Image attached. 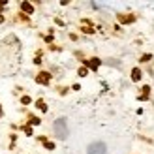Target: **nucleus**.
<instances>
[{
  "mask_svg": "<svg viewBox=\"0 0 154 154\" xmlns=\"http://www.w3.org/2000/svg\"><path fill=\"white\" fill-rule=\"evenodd\" d=\"M55 133L58 139H66L68 135V128H66V119H58L55 122Z\"/></svg>",
  "mask_w": 154,
  "mask_h": 154,
  "instance_id": "obj_1",
  "label": "nucleus"
},
{
  "mask_svg": "<svg viewBox=\"0 0 154 154\" xmlns=\"http://www.w3.org/2000/svg\"><path fill=\"white\" fill-rule=\"evenodd\" d=\"M89 154H105V143L96 141L89 147Z\"/></svg>",
  "mask_w": 154,
  "mask_h": 154,
  "instance_id": "obj_2",
  "label": "nucleus"
},
{
  "mask_svg": "<svg viewBox=\"0 0 154 154\" xmlns=\"http://www.w3.org/2000/svg\"><path fill=\"white\" fill-rule=\"evenodd\" d=\"M49 81H51L49 71H40V73L36 75V83H40V85H49Z\"/></svg>",
  "mask_w": 154,
  "mask_h": 154,
  "instance_id": "obj_3",
  "label": "nucleus"
},
{
  "mask_svg": "<svg viewBox=\"0 0 154 154\" xmlns=\"http://www.w3.org/2000/svg\"><path fill=\"white\" fill-rule=\"evenodd\" d=\"M85 64L89 66L90 70H98V68H100V58H90V60H86Z\"/></svg>",
  "mask_w": 154,
  "mask_h": 154,
  "instance_id": "obj_4",
  "label": "nucleus"
},
{
  "mask_svg": "<svg viewBox=\"0 0 154 154\" xmlns=\"http://www.w3.org/2000/svg\"><path fill=\"white\" fill-rule=\"evenodd\" d=\"M133 19H135V17H133V15H124V13H119V21L120 23H133Z\"/></svg>",
  "mask_w": 154,
  "mask_h": 154,
  "instance_id": "obj_5",
  "label": "nucleus"
},
{
  "mask_svg": "<svg viewBox=\"0 0 154 154\" xmlns=\"http://www.w3.org/2000/svg\"><path fill=\"white\" fill-rule=\"evenodd\" d=\"M21 9L24 13H34V6L30 2H21Z\"/></svg>",
  "mask_w": 154,
  "mask_h": 154,
  "instance_id": "obj_6",
  "label": "nucleus"
},
{
  "mask_svg": "<svg viewBox=\"0 0 154 154\" xmlns=\"http://www.w3.org/2000/svg\"><path fill=\"white\" fill-rule=\"evenodd\" d=\"M141 79V70L139 68H133L132 70V81H139Z\"/></svg>",
  "mask_w": 154,
  "mask_h": 154,
  "instance_id": "obj_7",
  "label": "nucleus"
},
{
  "mask_svg": "<svg viewBox=\"0 0 154 154\" xmlns=\"http://www.w3.org/2000/svg\"><path fill=\"white\" fill-rule=\"evenodd\" d=\"M40 141L43 143V147L47 148V150H53V148H55V143H53V141H47V139H45V137H42V139H40Z\"/></svg>",
  "mask_w": 154,
  "mask_h": 154,
  "instance_id": "obj_8",
  "label": "nucleus"
},
{
  "mask_svg": "<svg viewBox=\"0 0 154 154\" xmlns=\"http://www.w3.org/2000/svg\"><path fill=\"white\" fill-rule=\"evenodd\" d=\"M148 94H150V86H145V89H143V92H141V96H139V100H147Z\"/></svg>",
  "mask_w": 154,
  "mask_h": 154,
  "instance_id": "obj_9",
  "label": "nucleus"
},
{
  "mask_svg": "<svg viewBox=\"0 0 154 154\" xmlns=\"http://www.w3.org/2000/svg\"><path fill=\"white\" fill-rule=\"evenodd\" d=\"M36 107H38L40 111H43V113L47 111V105H45V101H43V100H38V101H36Z\"/></svg>",
  "mask_w": 154,
  "mask_h": 154,
  "instance_id": "obj_10",
  "label": "nucleus"
},
{
  "mask_svg": "<svg viewBox=\"0 0 154 154\" xmlns=\"http://www.w3.org/2000/svg\"><path fill=\"white\" fill-rule=\"evenodd\" d=\"M28 126H38L40 124V119H36V117H28Z\"/></svg>",
  "mask_w": 154,
  "mask_h": 154,
  "instance_id": "obj_11",
  "label": "nucleus"
},
{
  "mask_svg": "<svg viewBox=\"0 0 154 154\" xmlns=\"http://www.w3.org/2000/svg\"><path fill=\"white\" fill-rule=\"evenodd\" d=\"M81 77H85V75H89V70H86V66H83V68H79V71H77Z\"/></svg>",
  "mask_w": 154,
  "mask_h": 154,
  "instance_id": "obj_12",
  "label": "nucleus"
},
{
  "mask_svg": "<svg viewBox=\"0 0 154 154\" xmlns=\"http://www.w3.org/2000/svg\"><path fill=\"white\" fill-rule=\"evenodd\" d=\"M21 104L28 105V104H30V96H23V98H21Z\"/></svg>",
  "mask_w": 154,
  "mask_h": 154,
  "instance_id": "obj_13",
  "label": "nucleus"
},
{
  "mask_svg": "<svg viewBox=\"0 0 154 154\" xmlns=\"http://www.w3.org/2000/svg\"><path fill=\"white\" fill-rule=\"evenodd\" d=\"M150 58H152V55H143L141 56V62H148Z\"/></svg>",
  "mask_w": 154,
  "mask_h": 154,
  "instance_id": "obj_14",
  "label": "nucleus"
},
{
  "mask_svg": "<svg viewBox=\"0 0 154 154\" xmlns=\"http://www.w3.org/2000/svg\"><path fill=\"white\" fill-rule=\"evenodd\" d=\"M23 130H24V133H27V135H32V128H30V126H24Z\"/></svg>",
  "mask_w": 154,
  "mask_h": 154,
  "instance_id": "obj_15",
  "label": "nucleus"
},
{
  "mask_svg": "<svg viewBox=\"0 0 154 154\" xmlns=\"http://www.w3.org/2000/svg\"><path fill=\"white\" fill-rule=\"evenodd\" d=\"M4 6H6V2H0V12L4 9Z\"/></svg>",
  "mask_w": 154,
  "mask_h": 154,
  "instance_id": "obj_16",
  "label": "nucleus"
}]
</instances>
